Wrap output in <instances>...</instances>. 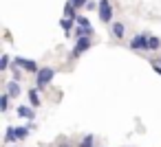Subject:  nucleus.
Segmentation results:
<instances>
[{
  "label": "nucleus",
  "instance_id": "f257e3e1",
  "mask_svg": "<svg viewBox=\"0 0 161 147\" xmlns=\"http://www.w3.org/2000/svg\"><path fill=\"white\" fill-rule=\"evenodd\" d=\"M53 77H55V70H53V68H40V73H38V77H36L38 88H44L47 84H51Z\"/></svg>",
  "mask_w": 161,
  "mask_h": 147
},
{
  "label": "nucleus",
  "instance_id": "f03ea898",
  "mask_svg": "<svg viewBox=\"0 0 161 147\" xmlns=\"http://www.w3.org/2000/svg\"><path fill=\"white\" fill-rule=\"evenodd\" d=\"M99 20L102 22H110L113 20V7H110V3L108 0H99Z\"/></svg>",
  "mask_w": 161,
  "mask_h": 147
},
{
  "label": "nucleus",
  "instance_id": "7ed1b4c3",
  "mask_svg": "<svg viewBox=\"0 0 161 147\" xmlns=\"http://www.w3.org/2000/svg\"><path fill=\"white\" fill-rule=\"evenodd\" d=\"M14 64H16V66H20V68H25V70H31V73H36V75L40 73V66H38L33 59H27V57H16V59H14Z\"/></svg>",
  "mask_w": 161,
  "mask_h": 147
},
{
  "label": "nucleus",
  "instance_id": "20e7f679",
  "mask_svg": "<svg viewBox=\"0 0 161 147\" xmlns=\"http://www.w3.org/2000/svg\"><path fill=\"white\" fill-rule=\"evenodd\" d=\"M148 40H150V38H146V35H135L132 42H130V48H132V51H146V48H150Z\"/></svg>",
  "mask_w": 161,
  "mask_h": 147
},
{
  "label": "nucleus",
  "instance_id": "39448f33",
  "mask_svg": "<svg viewBox=\"0 0 161 147\" xmlns=\"http://www.w3.org/2000/svg\"><path fill=\"white\" fill-rule=\"evenodd\" d=\"M91 48V40L88 38H80L77 40V44H75V48H73V53H71V57H80L84 51H88Z\"/></svg>",
  "mask_w": 161,
  "mask_h": 147
},
{
  "label": "nucleus",
  "instance_id": "423d86ee",
  "mask_svg": "<svg viewBox=\"0 0 161 147\" xmlns=\"http://www.w3.org/2000/svg\"><path fill=\"white\" fill-rule=\"evenodd\" d=\"M20 92H22V90H20V84H18L16 79L7 84V94H9V97H20Z\"/></svg>",
  "mask_w": 161,
  "mask_h": 147
},
{
  "label": "nucleus",
  "instance_id": "0eeeda50",
  "mask_svg": "<svg viewBox=\"0 0 161 147\" xmlns=\"http://www.w3.org/2000/svg\"><path fill=\"white\" fill-rule=\"evenodd\" d=\"M124 33H126V27H124L121 22H115V24H113V35L121 40V38H124Z\"/></svg>",
  "mask_w": 161,
  "mask_h": 147
},
{
  "label": "nucleus",
  "instance_id": "6e6552de",
  "mask_svg": "<svg viewBox=\"0 0 161 147\" xmlns=\"http://www.w3.org/2000/svg\"><path fill=\"white\" fill-rule=\"evenodd\" d=\"M18 114L25 116V119H36V112H33L31 108H27V105H20V108H18Z\"/></svg>",
  "mask_w": 161,
  "mask_h": 147
},
{
  "label": "nucleus",
  "instance_id": "1a4fd4ad",
  "mask_svg": "<svg viewBox=\"0 0 161 147\" xmlns=\"http://www.w3.org/2000/svg\"><path fill=\"white\" fill-rule=\"evenodd\" d=\"M29 101H31V105H33V108H38V105H40V97H38V90H36V88H31V90H29Z\"/></svg>",
  "mask_w": 161,
  "mask_h": 147
},
{
  "label": "nucleus",
  "instance_id": "9d476101",
  "mask_svg": "<svg viewBox=\"0 0 161 147\" xmlns=\"http://www.w3.org/2000/svg\"><path fill=\"white\" fill-rule=\"evenodd\" d=\"M14 140H18V136H16V127H7V134H5V143H14Z\"/></svg>",
  "mask_w": 161,
  "mask_h": 147
},
{
  "label": "nucleus",
  "instance_id": "9b49d317",
  "mask_svg": "<svg viewBox=\"0 0 161 147\" xmlns=\"http://www.w3.org/2000/svg\"><path fill=\"white\" fill-rule=\"evenodd\" d=\"M60 24H62V29H64V33L69 35V33H71V29H73V20H71V18H64V20L60 22Z\"/></svg>",
  "mask_w": 161,
  "mask_h": 147
},
{
  "label": "nucleus",
  "instance_id": "f8f14e48",
  "mask_svg": "<svg viewBox=\"0 0 161 147\" xmlns=\"http://www.w3.org/2000/svg\"><path fill=\"white\" fill-rule=\"evenodd\" d=\"M73 5V9H82V7H88V0H69Z\"/></svg>",
  "mask_w": 161,
  "mask_h": 147
},
{
  "label": "nucleus",
  "instance_id": "ddd939ff",
  "mask_svg": "<svg viewBox=\"0 0 161 147\" xmlns=\"http://www.w3.org/2000/svg\"><path fill=\"white\" fill-rule=\"evenodd\" d=\"M16 136H18V140L20 138H27L29 136V127H16Z\"/></svg>",
  "mask_w": 161,
  "mask_h": 147
},
{
  "label": "nucleus",
  "instance_id": "4468645a",
  "mask_svg": "<svg viewBox=\"0 0 161 147\" xmlns=\"http://www.w3.org/2000/svg\"><path fill=\"white\" fill-rule=\"evenodd\" d=\"M64 13H66V18H71V20L75 18V9H73V5H71V3H66V9H64Z\"/></svg>",
  "mask_w": 161,
  "mask_h": 147
},
{
  "label": "nucleus",
  "instance_id": "2eb2a0df",
  "mask_svg": "<svg viewBox=\"0 0 161 147\" xmlns=\"http://www.w3.org/2000/svg\"><path fill=\"white\" fill-rule=\"evenodd\" d=\"M148 44H150V48H152V51H157V48L161 46V40H159V38H150V40H148Z\"/></svg>",
  "mask_w": 161,
  "mask_h": 147
},
{
  "label": "nucleus",
  "instance_id": "dca6fc26",
  "mask_svg": "<svg viewBox=\"0 0 161 147\" xmlns=\"http://www.w3.org/2000/svg\"><path fill=\"white\" fill-rule=\"evenodd\" d=\"M0 108H3V112H7V108H9V94H3V99H0Z\"/></svg>",
  "mask_w": 161,
  "mask_h": 147
},
{
  "label": "nucleus",
  "instance_id": "f3484780",
  "mask_svg": "<svg viewBox=\"0 0 161 147\" xmlns=\"http://www.w3.org/2000/svg\"><path fill=\"white\" fill-rule=\"evenodd\" d=\"M77 24H80L82 29H91V22H88L86 18H77Z\"/></svg>",
  "mask_w": 161,
  "mask_h": 147
},
{
  "label": "nucleus",
  "instance_id": "a211bd4d",
  "mask_svg": "<svg viewBox=\"0 0 161 147\" xmlns=\"http://www.w3.org/2000/svg\"><path fill=\"white\" fill-rule=\"evenodd\" d=\"M7 66H9V57L3 55V59H0V70H7Z\"/></svg>",
  "mask_w": 161,
  "mask_h": 147
},
{
  "label": "nucleus",
  "instance_id": "6ab92c4d",
  "mask_svg": "<svg viewBox=\"0 0 161 147\" xmlns=\"http://www.w3.org/2000/svg\"><path fill=\"white\" fill-rule=\"evenodd\" d=\"M80 147H93V136H86L84 140H82V145Z\"/></svg>",
  "mask_w": 161,
  "mask_h": 147
},
{
  "label": "nucleus",
  "instance_id": "aec40b11",
  "mask_svg": "<svg viewBox=\"0 0 161 147\" xmlns=\"http://www.w3.org/2000/svg\"><path fill=\"white\" fill-rule=\"evenodd\" d=\"M154 70H157V73H159V75H161V62H159V64H157V66H154Z\"/></svg>",
  "mask_w": 161,
  "mask_h": 147
}]
</instances>
